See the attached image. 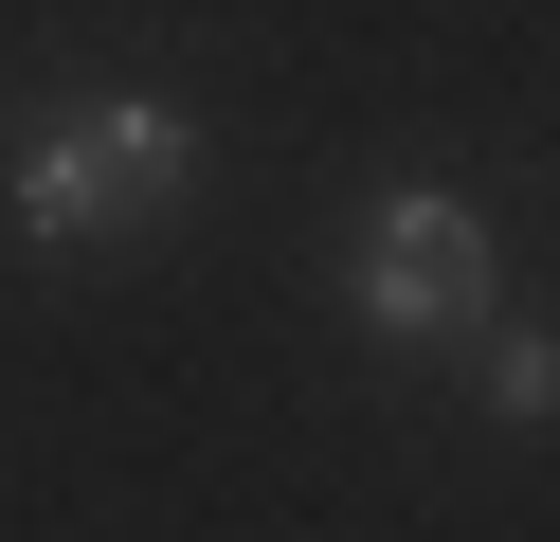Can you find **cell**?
I'll use <instances>...</instances> for the list:
<instances>
[{
    "label": "cell",
    "mask_w": 560,
    "mask_h": 542,
    "mask_svg": "<svg viewBox=\"0 0 560 542\" xmlns=\"http://www.w3.org/2000/svg\"><path fill=\"white\" fill-rule=\"evenodd\" d=\"M542 397H560V344H542V325H506V344H488V416L542 434Z\"/></svg>",
    "instance_id": "obj_3"
},
{
    "label": "cell",
    "mask_w": 560,
    "mask_h": 542,
    "mask_svg": "<svg viewBox=\"0 0 560 542\" xmlns=\"http://www.w3.org/2000/svg\"><path fill=\"white\" fill-rule=\"evenodd\" d=\"M488 308V217L452 199V181H398V199L362 217V325L380 344H434V325Z\"/></svg>",
    "instance_id": "obj_2"
},
{
    "label": "cell",
    "mask_w": 560,
    "mask_h": 542,
    "mask_svg": "<svg viewBox=\"0 0 560 542\" xmlns=\"http://www.w3.org/2000/svg\"><path fill=\"white\" fill-rule=\"evenodd\" d=\"M182 181H199V127L163 91H109V108H73L55 145L0 163V217H19L37 253H73V235H109V217H163Z\"/></svg>",
    "instance_id": "obj_1"
}]
</instances>
